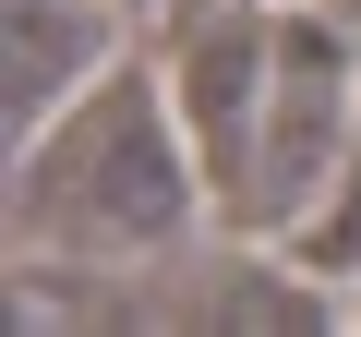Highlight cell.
<instances>
[{
    "label": "cell",
    "mask_w": 361,
    "mask_h": 337,
    "mask_svg": "<svg viewBox=\"0 0 361 337\" xmlns=\"http://www.w3.org/2000/svg\"><path fill=\"white\" fill-rule=\"evenodd\" d=\"M169 109L180 97H157L145 73H109L85 109L25 133V241H73V253L169 241L193 205V157H180Z\"/></svg>",
    "instance_id": "obj_1"
}]
</instances>
